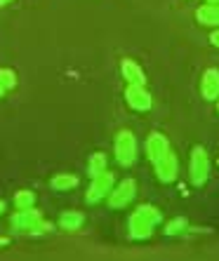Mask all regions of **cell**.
<instances>
[{
  "instance_id": "cell-1",
  "label": "cell",
  "mask_w": 219,
  "mask_h": 261,
  "mask_svg": "<svg viewBox=\"0 0 219 261\" xmlns=\"http://www.w3.org/2000/svg\"><path fill=\"white\" fill-rule=\"evenodd\" d=\"M160 224V212L153 205H141L137 207L130 217L128 226H130V238L134 240H146L156 231V226Z\"/></svg>"
},
{
  "instance_id": "cell-2",
  "label": "cell",
  "mask_w": 219,
  "mask_h": 261,
  "mask_svg": "<svg viewBox=\"0 0 219 261\" xmlns=\"http://www.w3.org/2000/svg\"><path fill=\"white\" fill-rule=\"evenodd\" d=\"M189 176L193 186H203L207 181V176H210V158H207V153L201 146H193V151H191Z\"/></svg>"
},
{
  "instance_id": "cell-3",
  "label": "cell",
  "mask_w": 219,
  "mask_h": 261,
  "mask_svg": "<svg viewBox=\"0 0 219 261\" xmlns=\"http://www.w3.org/2000/svg\"><path fill=\"white\" fill-rule=\"evenodd\" d=\"M10 224H12V228L17 233H36V231H40L43 226H47V224H43L40 212L33 210V207H31V210H19V212L10 219Z\"/></svg>"
},
{
  "instance_id": "cell-4",
  "label": "cell",
  "mask_w": 219,
  "mask_h": 261,
  "mask_svg": "<svg viewBox=\"0 0 219 261\" xmlns=\"http://www.w3.org/2000/svg\"><path fill=\"white\" fill-rule=\"evenodd\" d=\"M134 158H137V139L132 132L123 129L116 137V160L120 165H132Z\"/></svg>"
},
{
  "instance_id": "cell-5",
  "label": "cell",
  "mask_w": 219,
  "mask_h": 261,
  "mask_svg": "<svg viewBox=\"0 0 219 261\" xmlns=\"http://www.w3.org/2000/svg\"><path fill=\"white\" fill-rule=\"evenodd\" d=\"M134 195H137V181L134 179H123L116 189L111 191V207L123 210V207H128L134 200Z\"/></svg>"
},
{
  "instance_id": "cell-6",
  "label": "cell",
  "mask_w": 219,
  "mask_h": 261,
  "mask_svg": "<svg viewBox=\"0 0 219 261\" xmlns=\"http://www.w3.org/2000/svg\"><path fill=\"white\" fill-rule=\"evenodd\" d=\"M113 184H116V176H113V172H102L99 176H94V179H92V186L87 189L85 200H87V202L102 200L106 193H111Z\"/></svg>"
},
{
  "instance_id": "cell-7",
  "label": "cell",
  "mask_w": 219,
  "mask_h": 261,
  "mask_svg": "<svg viewBox=\"0 0 219 261\" xmlns=\"http://www.w3.org/2000/svg\"><path fill=\"white\" fill-rule=\"evenodd\" d=\"M153 167H156V174H158V179L163 184H172L177 179V172H179V163H177V155L172 153V148L165 155H160L156 163H153Z\"/></svg>"
},
{
  "instance_id": "cell-8",
  "label": "cell",
  "mask_w": 219,
  "mask_h": 261,
  "mask_svg": "<svg viewBox=\"0 0 219 261\" xmlns=\"http://www.w3.org/2000/svg\"><path fill=\"white\" fill-rule=\"evenodd\" d=\"M125 101H128L130 109L139 111V113H144V111L151 109V94H149V90H146L144 85H128V90H125Z\"/></svg>"
},
{
  "instance_id": "cell-9",
  "label": "cell",
  "mask_w": 219,
  "mask_h": 261,
  "mask_svg": "<svg viewBox=\"0 0 219 261\" xmlns=\"http://www.w3.org/2000/svg\"><path fill=\"white\" fill-rule=\"evenodd\" d=\"M201 92L207 101H217L219 99V68H207L203 73Z\"/></svg>"
},
{
  "instance_id": "cell-10",
  "label": "cell",
  "mask_w": 219,
  "mask_h": 261,
  "mask_svg": "<svg viewBox=\"0 0 219 261\" xmlns=\"http://www.w3.org/2000/svg\"><path fill=\"white\" fill-rule=\"evenodd\" d=\"M170 151V141L165 139L163 134H151L149 139H146V155H149V160L151 163H156V160L160 158V155H165V153Z\"/></svg>"
},
{
  "instance_id": "cell-11",
  "label": "cell",
  "mask_w": 219,
  "mask_h": 261,
  "mask_svg": "<svg viewBox=\"0 0 219 261\" xmlns=\"http://www.w3.org/2000/svg\"><path fill=\"white\" fill-rule=\"evenodd\" d=\"M120 73H123V78L128 80V85H144L146 83V75H144V71H141V66L132 59L120 61Z\"/></svg>"
},
{
  "instance_id": "cell-12",
  "label": "cell",
  "mask_w": 219,
  "mask_h": 261,
  "mask_svg": "<svg viewBox=\"0 0 219 261\" xmlns=\"http://www.w3.org/2000/svg\"><path fill=\"white\" fill-rule=\"evenodd\" d=\"M196 19L203 26H219V5H201L196 10Z\"/></svg>"
},
{
  "instance_id": "cell-13",
  "label": "cell",
  "mask_w": 219,
  "mask_h": 261,
  "mask_svg": "<svg viewBox=\"0 0 219 261\" xmlns=\"http://www.w3.org/2000/svg\"><path fill=\"white\" fill-rule=\"evenodd\" d=\"M59 226L66 228V231H76V228L83 226V214L80 212H64L59 217Z\"/></svg>"
},
{
  "instance_id": "cell-14",
  "label": "cell",
  "mask_w": 219,
  "mask_h": 261,
  "mask_svg": "<svg viewBox=\"0 0 219 261\" xmlns=\"http://www.w3.org/2000/svg\"><path fill=\"white\" fill-rule=\"evenodd\" d=\"M102 172H106V155H104V153H94L90 158V163H87V174L94 179V176H99Z\"/></svg>"
},
{
  "instance_id": "cell-15",
  "label": "cell",
  "mask_w": 219,
  "mask_h": 261,
  "mask_svg": "<svg viewBox=\"0 0 219 261\" xmlns=\"http://www.w3.org/2000/svg\"><path fill=\"white\" fill-rule=\"evenodd\" d=\"M14 205L19 210H31V207L36 205V193L33 191H17L14 193Z\"/></svg>"
},
{
  "instance_id": "cell-16",
  "label": "cell",
  "mask_w": 219,
  "mask_h": 261,
  "mask_svg": "<svg viewBox=\"0 0 219 261\" xmlns=\"http://www.w3.org/2000/svg\"><path fill=\"white\" fill-rule=\"evenodd\" d=\"M76 184H78V179L73 174H57L55 179H52V189L55 191H71Z\"/></svg>"
},
{
  "instance_id": "cell-17",
  "label": "cell",
  "mask_w": 219,
  "mask_h": 261,
  "mask_svg": "<svg viewBox=\"0 0 219 261\" xmlns=\"http://www.w3.org/2000/svg\"><path fill=\"white\" fill-rule=\"evenodd\" d=\"M186 226H189L186 217H175L172 221H167V226H165V236H177V233L186 231Z\"/></svg>"
},
{
  "instance_id": "cell-18",
  "label": "cell",
  "mask_w": 219,
  "mask_h": 261,
  "mask_svg": "<svg viewBox=\"0 0 219 261\" xmlns=\"http://www.w3.org/2000/svg\"><path fill=\"white\" fill-rule=\"evenodd\" d=\"M0 85L7 90H12L14 85H17V73L12 71V68H0Z\"/></svg>"
},
{
  "instance_id": "cell-19",
  "label": "cell",
  "mask_w": 219,
  "mask_h": 261,
  "mask_svg": "<svg viewBox=\"0 0 219 261\" xmlns=\"http://www.w3.org/2000/svg\"><path fill=\"white\" fill-rule=\"evenodd\" d=\"M210 43H212V45H214V47H219V29H217V31H214L212 36H210Z\"/></svg>"
},
{
  "instance_id": "cell-20",
  "label": "cell",
  "mask_w": 219,
  "mask_h": 261,
  "mask_svg": "<svg viewBox=\"0 0 219 261\" xmlns=\"http://www.w3.org/2000/svg\"><path fill=\"white\" fill-rule=\"evenodd\" d=\"M205 5H219V0H205Z\"/></svg>"
},
{
  "instance_id": "cell-21",
  "label": "cell",
  "mask_w": 219,
  "mask_h": 261,
  "mask_svg": "<svg viewBox=\"0 0 219 261\" xmlns=\"http://www.w3.org/2000/svg\"><path fill=\"white\" fill-rule=\"evenodd\" d=\"M3 212H5V202L0 200V214H3Z\"/></svg>"
},
{
  "instance_id": "cell-22",
  "label": "cell",
  "mask_w": 219,
  "mask_h": 261,
  "mask_svg": "<svg viewBox=\"0 0 219 261\" xmlns=\"http://www.w3.org/2000/svg\"><path fill=\"white\" fill-rule=\"evenodd\" d=\"M7 3H12V0H0V7H3V5H7Z\"/></svg>"
},
{
  "instance_id": "cell-23",
  "label": "cell",
  "mask_w": 219,
  "mask_h": 261,
  "mask_svg": "<svg viewBox=\"0 0 219 261\" xmlns=\"http://www.w3.org/2000/svg\"><path fill=\"white\" fill-rule=\"evenodd\" d=\"M3 94H5V87H3V85H0V97H3Z\"/></svg>"
},
{
  "instance_id": "cell-24",
  "label": "cell",
  "mask_w": 219,
  "mask_h": 261,
  "mask_svg": "<svg viewBox=\"0 0 219 261\" xmlns=\"http://www.w3.org/2000/svg\"><path fill=\"white\" fill-rule=\"evenodd\" d=\"M217 163H219V160H217Z\"/></svg>"
}]
</instances>
